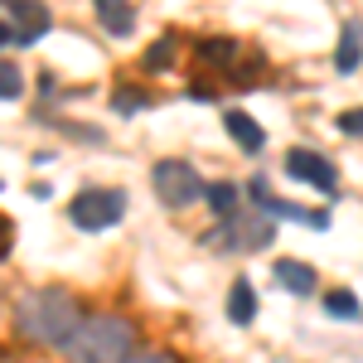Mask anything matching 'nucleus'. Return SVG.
<instances>
[{"label": "nucleus", "instance_id": "obj_1", "mask_svg": "<svg viewBox=\"0 0 363 363\" xmlns=\"http://www.w3.org/2000/svg\"><path fill=\"white\" fill-rule=\"evenodd\" d=\"M15 320H20V335L29 344H68V339L78 335V325H83V306L68 291L44 286V291H29L25 301H20Z\"/></svg>", "mask_w": 363, "mask_h": 363}, {"label": "nucleus", "instance_id": "obj_2", "mask_svg": "<svg viewBox=\"0 0 363 363\" xmlns=\"http://www.w3.org/2000/svg\"><path fill=\"white\" fill-rule=\"evenodd\" d=\"M63 349L73 363H121L126 354H136V325L121 315H92Z\"/></svg>", "mask_w": 363, "mask_h": 363}, {"label": "nucleus", "instance_id": "obj_3", "mask_svg": "<svg viewBox=\"0 0 363 363\" xmlns=\"http://www.w3.org/2000/svg\"><path fill=\"white\" fill-rule=\"evenodd\" d=\"M272 213L267 208H238L233 218H223V228H213L208 238H203V247L213 252H257V247H272Z\"/></svg>", "mask_w": 363, "mask_h": 363}, {"label": "nucleus", "instance_id": "obj_4", "mask_svg": "<svg viewBox=\"0 0 363 363\" xmlns=\"http://www.w3.org/2000/svg\"><path fill=\"white\" fill-rule=\"evenodd\" d=\"M54 25V15L39 5V0H10L5 5V20H0V49L5 44H15V49H25V44H39L44 34Z\"/></svg>", "mask_w": 363, "mask_h": 363}, {"label": "nucleus", "instance_id": "obj_5", "mask_svg": "<svg viewBox=\"0 0 363 363\" xmlns=\"http://www.w3.org/2000/svg\"><path fill=\"white\" fill-rule=\"evenodd\" d=\"M121 213H126V194L121 189H83L68 203V218L83 233H102V228L121 223Z\"/></svg>", "mask_w": 363, "mask_h": 363}, {"label": "nucleus", "instance_id": "obj_6", "mask_svg": "<svg viewBox=\"0 0 363 363\" xmlns=\"http://www.w3.org/2000/svg\"><path fill=\"white\" fill-rule=\"evenodd\" d=\"M150 184H155V199L165 208H189L194 199H203V179L184 160H160V165L150 169Z\"/></svg>", "mask_w": 363, "mask_h": 363}, {"label": "nucleus", "instance_id": "obj_7", "mask_svg": "<svg viewBox=\"0 0 363 363\" xmlns=\"http://www.w3.org/2000/svg\"><path fill=\"white\" fill-rule=\"evenodd\" d=\"M286 174L306 179V184H315V189H325V194H335V184H339L335 160H330V155H320V150H306V145L286 150Z\"/></svg>", "mask_w": 363, "mask_h": 363}, {"label": "nucleus", "instance_id": "obj_8", "mask_svg": "<svg viewBox=\"0 0 363 363\" xmlns=\"http://www.w3.org/2000/svg\"><path fill=\"white\" fill-rule=\"evenodd\" d=\"M272 277L291 291V296H310L320 281H315V267H306V262H296V257H281L277 267H272Z\"/></svg>", "mask_w": 363, "mask_h": 363}, {"label": "nucleus", "instance_id": "obj_9", "mask_svg": "<svg viewBox=\"0 0 363 363\" xmlns=\"http://www.w3.org/2000/svg\"><path fill=\"white\" fill-rule=\"evenodd\" d=\"M363 63V20H349L344 34H339V49H335V68L339 73H354Z\"/></svg>", "mask_w": 363, "mask_h": 363}, {"label": "nucleus", "instance_id": "obj_10", "mask_svg": "<svg viewBox=\"0 0 363 363\" xmlns=\"http://www.w3.org/2000/svg\"><path fill=\"white\" fill-rule=\"evenodd\" d=\"M252 315H257V291H252V281H233V291H228V320L233 325H252Z\"/></svg>", "mask_w": 363, "mask_h": 363}, {"label": "nucleus", "instance_id": "obj_11", "mask_svg": "<svg viewBox=\"0 0 363 363\" xmlns=\"http://www.w3.org/2000/svg\"><path fill=\"white\" fill-rule=\"evenodd\" d=\"M228 131H233V140H238L247 155H257V150L267 145V131H262V126H257L247 112H228Z\"/></svg>", "mask_w": 363, "mask_h": 363}, {"label": "nucleus", "instance_id": "obj_12", "mask_svg": "<svg viewBox=\"0 0 363 363\" xmlns=\"http://www.w3.org/2000/svg\"><path fill=\"white\" fill-rule=\"evenodd\" d=\"M97 10H102V29L107 34H131V5L126 0H97Z\"/></svg>", "mask_w": 363, "mask_h": 363}, {"label": "nucleus", "instance_id": "obj_13", "mask_svg": "<svg viewBox=\"0 0 363 363\" xmlns=\"http://www.w3.org/2000/svg\"><path fill=\"white\" fill-rule=\"evenodd\" d=\"M203 199L218 218H233L238 213V184H203Z\"/></svg>", "mask_w": 363, "mask_h": 363}, {"label": "nucleus", "instance_id": "obj_14", "mask_svg": "<svg viewBox=\"0 0 363 363\" xmlns=\"http://www.w3.org/2000/svg\"><path fill=\"white\" fill-rule=\"evenodd\" d=\"M20 92H25V73H20V63H15V58H0V102L20 97Z\"/></svg>", "mask_w": 363, "mask_h": 363}, {"label": "nucleus", "instance_id": "obj_15", "mask_svg": "<svg viewBox=\"0 0 363 363\" xmlns=\"http://www.w3.org/2000/svg\"><path fill=\"white\" fill-rule=\"evenodd\" d=\"M325 310L330 315H359V301L349 291H335V296H325Z\"/></svg>", "mask_w": 363, "mask_h": 363}, {"label": "nucleus", "instance_id": "obj_16", "mask_svg": "<svg viewBox=\"0 0 363 363\" xmlns=\"http://www.w3.org/2000/svg\"><path fill=\"white\" fill-rule=\"evenodd\" d=\"M121 363H179L174 354H160V349H140V354H126Z\"/></svg>", "mask_w": 363, "mask_h": 363}, {"label": "nucleus", "instance_id": "obj_17", "mask_svg": "<svg viewBox=\"0 0 363 363\" xmlns=\"http://www.w3.org/2000/svg\"><path fill=\"white\" fill-rule=\"evenodd\" d=\"M339 131H344V136H363V107H354V112L339 116Z\"/></svg>", "mask_w": 363, "mask_h": 363}, {"label": "nucleus", "instance_id": "obj_18", "mask_svg": "<svg viewBox=\"0 0 363 363\" xmlns=\"http://www.w3.org/2000/svg\"><path fill=\"white\" fill-rule=\"evenodd\" d=\"M165 58H169V44H165V39H160V44L150 49V58H145V63H150V68H165Z\"/></svg>", "mask_w": 363, "mask_h": 363}, {"label": "nucleus", "instance_id": "obj_19", "mask_svg": "<svg viewBox=\"0 0 363 363\" xmlns=\"http://www.w3.org/2000/svg\"><path fill=\"white\" fill-rule=\"evenodd\" d=\"M5 252H10V223L0 218V257H5Z\"/></svg>", "mask_w": 363, "mask_h": 363}, {"label": "nucleus", "instance_id": "obj_20", "mask_svg": "<svg viewBox=\"0 0 363 363\" xmlns=\"http://www.w3.org/2000/svg\"><path fill=\"white\" fill-rule=\"evenodd\" d=\"M5 5H10V0H0V20H5Z\"/></svg>", "mask_w": 363, "mask_h": 363}]
</instances>
